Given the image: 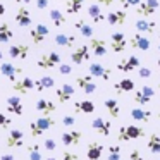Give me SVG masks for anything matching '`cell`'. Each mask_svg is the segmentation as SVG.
I'll use <instances>...</instances> for the list:
<instances>
[{"instance_id":"obj_1","label":"cell","mask_w":160,"mask_h":160,"mask_svg":"<svg viewBox=\"0 0 160 160\" xmlns=\"http://www.w3.org/2000/svg\"><path fill=\"white\" fill-rule=\"evenodd\" d=\"M55 124H57V121H55L53 115H42V117L31 121L29 122V132H31V138H40V136H43L48 129H52Z\"/></svg>"},{"instance_id":"obj_2","label":"cell","mask_w":160,"mask_h":160,"mask_svg":"<svg viewBox=\"0 0 160 160\" xmlns=\"http://www.w3.org/2000/svg\"><path fill=\"white\" fill-rule=\"evenodd\" d=\"M145 136V129L139 126H121L117 132L119 141H131V139H139Z\"/></svg>"},{"instance_id":"obj_3","label":"cell","mask_w":160,"mask_h":160,"mask_svg":"<svg viewBox=\"0 0 160 160\" xmlns=\"http://www.w3.org/2000/svg\"><path fill=\"white\" fill-rule=\"evenodd\" d=\"M60 64V55L57 52H47L43 53V55H40V59L36 60V66L40 67V69H53V67H57Z\"/></svg>"},{"instance_id":"obj_4","label":"cell","mask_w":160,"mask_h":160,"mask_svg":"<svg viewBox=\"0 0 160 160\" xmlns=\"http://www.w3.org/2000/svg\"><path fill=\"white\" fill-rule=\"evenodd\" d=\"M48 35H50V29H48V26L43 24V22H38V24L33 26V29L29 31V38H31L33 45H42V43L48 38Z\"/></svg>"},{"instance_id":"obj_5","label":"cell","mask_w":160,"mask_h":160,"mask_svg":"<svg viewBox=\"0 0 160 160\" xmlns=\"http://www.w3.org/2000/svg\"><path fill=\"white\" fill-rule=\"evenodd\" d=\"M157 9H158V0H141V4L136 7V14L148 19L157 12Z\"/></svg>"},{"instance_id":"obj_6","label":"cell","mask_w":160,"mask_h":160,"mask_svg":"<svg viewBox=\"0 0 160 160\" xmlns=\"http://www.w3.org/2000/svg\"><path fill=\"white\" fill-rule=\"evenodd\" d=\"M0 72L4 74V78H7L11 83H16L19 79V76L22 74V69L12 62H2L0 64Z\"/></svg>"},{"instance_id":"obj_7","label":"cell","mask_w":160,"mask_h":160,"mask_svg":"<svg viewBox=\"0 0 160 160\" xmlns=\"http://www.w3.org/2000/svg\"><path fill=\"white\" fill-rule=\"evenodd\" d=\"M7 53L12 60H26L29 57V47L26 43H16L7 48Z\"/></svg>"},{"instance_id":"obj_8","label":"cell","mask_w":160,"mask_h":160,"mask_svg":"<svg viewBox=\"0 0 160 160\" xmlns=\"http://www.w3.org/2000/svg\"><path fill=\"white\" fill-rule=\"evenodd\" d=\"M35 88V81L31 79V78L24 76V78H19L16 83H12V90H14V93L18 95H28L29 91Z\"/></svg>"},{"instance_id":"obj_9","label":"cell","mask_w":160,"mask_h":160,"mask_svg":"<svg viewBox=\"0 0 160 160\" xmlns=\"http://www.w3.org/2000/svg\"><path fill=\"white\" fill-rule=\"evenodd\" d=\"M24 145V132L21 129H11L5 138V146L7 148H21Z\"/></svg>"},{"instance_id":"obj_10","label":"cell","mask_w":160,"mask_h":160,"mask_svg":"<svg viewBox=\"0 0 160 160\" xmlns=\"http://www.w3.org/2000/svg\"><path fill=\"white\" fill-rule=\"evenodd\" d=\"M129 47H132V48H136V50H141V52H146V50H150V47H152V42H150V38L146 35L134 33V35L129 38Z\"/></svg>"},{"instance_id":"obj_11","label":"cell","mask_w":160,"mask_h":160,"mask_svg":"<svg viewBox=\"0 0 160 160\" xmlns=\"http://www.w3.org/2000/svg\"><path fill=\"white\" fill-rule=\"evenodd\" d=\"M83 139V132L78 129H71V131H64L60 134V141L64 146H78Z\"/></svg>"},{"instance_id":"obj_12","label":"cell","mask_w":160,"mask_h":160,"mask_svg":"<svg viewBox=\"0 0 160 160\" xmlns=\"http://www.w3.org/2000/svg\"><path fill=\"white\" fill-rule=\"evenodd\" d=\"M90 59H91V53H90L88 45H79L71 52V60H72L76 66H81L83 62H86V60H90Z\"/></svg>"},{"instance_id":"obj_13","label":"cell","mask_w":160,"mask_h":160,"mask_svg":"<svg viewBox=\"0 0 160 160\" xmlns=\"http://www.w3.org/2000/svg\"><path fill=\"white\" fill-rule=\"evenodd\" d=\"M128 47V40H126V35L121 31H115L110 35V48L112 52L115 53H122Z\"/></svg>"},{"instance_id":"obj_14","label":"cell","mask_w":160,"mask_h":160,"mask_svg":"<svg viewBox=\"0 0 160 160\" xmlns=\"http://www.w3.org/2000/svg\"><path fill=\"white\" fill-rule=\"evenodd\" d=\"M88 71H90L91 78H100V79H103V81H108L110 79V74H112V71L100 62H91L90 67H88Z\"/></svg>"},{"instance_id":"obj_15","label":"cell","mask_w":160,"mask_h":160,"mask_svg":"<svg viewBox=\"0 0 160 160\" xmlns=\"http://www.w3.org/2000/svg\"><path fill=\"white\" fill-rule=\"evenodd\" d=\"M14 21L18 22L19 28H29V26L33 24V18H31L29 9L24 7V5H21V7L18 9V12H16V16H14Z\"/></svg>"},{"instance_id":"obj_16","label":"cell","mask_w":160,"mask_h":160,"mask_svg":"<svg viewBox=\"0 0 160 160\" xmlns=\"http://www.w3.org/2000/svg\"><path fill=\"white\" fill-rule=\"evenodd\" d=\"M5 110L12 115H22L24 114V107H22V102L18 95H12L5 100Z\"/></svg>"},{"instance_id":"obj_17","label":"cell","mask_w":160,"mask_h":160,"mask_svg":"<svg viewBox=\"0 0 160 160\" xmlns=\"http://www.w3.org/2000/svg\"><path fill=\"white\" fill-rule=\"evenodd\" d=\"M141 67V60L138 59L136 55H131V57H128V59H124V60H121V62L117 64V71H121V72H132V71H136V69H139Z\"/></svg>"},{"instance_id":"obj_18","label":"cell","mask_w":160,"mask_h":160,"mask_svg":"<svg viewBox=\"0 0 160 160\" xmlns=\"http://www.w3.org/2000/svg\"><path fill=\"white\" fill-rule=\"evenodd\" d=\"M153 95H155V90H153V88H150V86H141V88H139V90L134 93L132 100H134L138 105H148Z\"/></svg>"},{"instance_id":"obj_19","label":"cell","mask_w":160,"mask_h":160,"mask_svg":"<svg viewBox=\"0 0 160 160\" xmlns=\"http://www.w3.org/2000/svg\"><path fill=\"white\" fill-rule=\"evenodd\" d=\"M76 84H78V86H79L86 95H91V93H95V91H97V84H95L93 78H91L90 74L78 76V78H76Z\"/></svg>"},{"instance_id":"obj_20","label":"cell","mask_w":160,"mask_h":160,"mask_svg":"<svg viewBox=\"0 0 160 160\" xmlns=\"http://www.w3.org/2000/svg\"><path fill=\"white\" fill-rule=\"evenodd\" d=\"M91 128L102 136H110L112 124H110V121H107V119H103V117H95L93 121H91Z\"/></svg>"},{"instance_id":"obj_21","label":"cell","mask_w":160,"mask_h":160,"mask_svg":"<svg viewBox=\"0 0 160 160\" xmlns=\"http://www.w3.org/2000/svg\"><path fill=\"white\" fill-rule=\"evenodd\" d=\"M36 112L42 115H53L57 112V105L53 103L52 100H45V98H40L35 105Z\"/></svg>"},{"instance_id":"obj_22","label":"cell","mask_w":160,"mask_h":160,"mask_svg":"<svg viewBox=\"0 0 160 160\" xmlns=\"http://www.w3.org/2000/svg\"><path fill=\"white\" fill-rule=\"evenodd\" d=\"M74 93H76V88H74L72 84H62L60 88L55 90V97H57V100H59L60 103L69 102L71 98L74 97Z\"/></svg>"},{"instance_id":"obj_23","label":"cell","mask_w":160,"mask_h":160,"mask_svg":"<svg viewBox=\"0 0 160 160\" xmlns=\"http://www.w3.org/2000/svg\"><path fill=\"white\" fill-rule=\"evenodd\" d=\"M88 48L93 52L95 57H105L107 55V43H105L102 38H91Z\"/></svg>"},{"instance_id":"obj_24","label":"cell","mask_w":160,"mask_h":160,"mask_svg":"<svg viewBox=\"0 0 160 160\" xmlns=\"http://www.w3.org/2000/svg\"><path fill=\"white\" fill-rule=\"evenodd\" d=\"M134 28L138 33H141V35H145V33H155L157 31V22L152 21V19H138V21L134 22Z\"/></svg>"},{"instance_id":"obj_25","label":"cell","mask_w":160,"mask_h":160,"mask_svg":"<svg viewBox=\"0 0 160 160\" xmlns=\"http://www.w3.org/2000/svg\"><path fill=\"white\" fill-rule=\"evenodd\" d=\"M53 42H55V45L62 47V48H72L74 43H76V36L69 35V33H57Z\"/></svg>"},{"instance_id":"obj_26","label":"cell","mask_w":160,"mask_h":160,"mask_svg":"<svg viewBox=\"0 0 160 160\" xmlns=\"http://www.w3.org/2000/svg\"><path fill=\"white\" fill-rule=\"evenodd\" d=\"M102 153H103V145L98 141H91L86 146V157L88 160H100Z\"/></svg>"},{"instance_id":"obj_27","label":"cell","mask_w":160,"mask_h":160,"mask_svg":"<svg viewBox=\"0 0 160 160\" xmlns=\"http://www.w3.org/2000/svg\"><path fill=\"white\" fill-rule=\"evenodd\" d=\"M126 18H128V14H126V11H112L108 12L107 16H105V19H107V22L110 26H121L126 22Z\"/></svg>"},{"instance_id":"obj_28","label":"cell","mask_w":160,"mask_h":160,"mask_svg":"<svg viewBox=\"0 0 160 160\" xmlns=\"http://www.w3.org/2000/svg\"><path fill=\"white\" fill-rule=\"evenodd\" d=\"M95 103L90 100H79L74 102V114H93Z\"/></svg>"},{"instance_id":"obj_29","label":"cell","mask_w":160,"mask_h":160,"mask_svg":"<svg viewBox=\"0 0 160 160\" xmlns=\"http://www.w3.org/2000/svg\"><path fill=\"white\" fill-rule=\"evenodd\" d=\"M105 108H107L108 115H110L112 119H117L119 115H121V105H119V102L115 100V98H107V100L103 102Z\"/></svg>"},{"instance_id":"obj_30","label":"cell","mask_w":160,"mask_h":160,"mask_svg":"<svg viewBox=\"0 0 160 160\" xmlns=\"http://www.w3.org/2000/svg\"><path fill=\"white\" fill-rule=\"evenodd\" d=\"M88 16H90V19L95 22V24H98V22H102L105 19V14L102 12V7L98 4L88 5Z\"/></svg>"},{"instance_id":"obj_31","label":"cell","mask_w":160,"mask_h":160,"mask_svg":"<svg viewBox=\"0 0 160 160\" xmlns=\"http://www.w3.org/2000/svg\"><path fill=\"white\" fill-rule=\"evenodd\" d=\"M55 86V81H53L52 76H42L35 81V90L36 91H45V90H50V88Z\"/></svg>"},{"instance_id":"obj_32","label":"cell","mask_w":160,"mask_h":160,"mask_svg":"<svg viewBox=\"0 0 160 160\" xmlns=\"http://www.w3.org/2000/svg\"><path fill=\"white\" fill-rule=\"evenodd\" d=\"M114 90H115V93H129V91H132L134 90V81L132 79H129V78H124V79H121L119 83H115L114 84Z\"/></svg>"},{"instance_id":"obj_33","label":"cell","mask_w":160,"mask_h":160,"mask_svg":"<svg viewBox=\"0 0 160 160\" xmlns=\"http://www.w3.org/2000/svg\"><path fill=\"white\" fill-rule=\"evenodd\" d=\"M74 28H76L78 31L84 36V38H93V33H95L93 28H91V26L88 24L84 19H78V21L74 22Z\"/></svg>"},{"instance_id":"obj_34","label":"cell","mask_w":160,"mask_h":160,"mask_svg":"<svg viewBox=\"0 0 160 160\" xmlns=\"http://www.w3.org/2000/svg\"><path fill=\"white\" fill-rule=\"evenodd\" d=\"M14 38V31L9 26V22H0V43H9L11 40Z\"/></svg>"},{"instance_id":"obj_35","label":"cell","mask_w":160,"mask_h":160,"mask_svg":"<svg viewBox=\"0 0 160 160\" xmlns=\"http://www.w3.org/2000/svg\"><path fill=\"white\" fill-rule=\"evenodd\" d=\"M131 117L134 119V121H139V122H148L150 119H152V112L150 110H145V108H132L131 110Z\"/></svg>"},{"instance_id":"obj_36","label":"cell","mask_w":160,"mask_h":160,"mask_svg":"<svg viewBox=\"0 0 160 160\" xmlns=\"http://www.w3.org/2000/svg\"><path fill=\"white\" fill-rule=\"evenodd\" d=\"M146 148L153 153V155H160V136L157 132H152L146 143Z\"/></svg>"},{"instance_id":"obj_37","label":"cell","mask_w":160,"mask_h":160,"mask_svg":"<svg viewBox=\"0 0 160 160\" xmlns=\"http://www.w3.org/2000/svg\"><path fill=\"white\" fill-rule=\"evenodd\" d=\"M50 19H52V24L55 28H60L62 24H66V16L60 12V9H50Z\"/></svg>"},{"instance_id":"obj_38","label":"cell","mask_w":160,"mask_h":160,"mask_svg":"<svg viewBox=\"0 0 160 160\" xmlns=\"http://www.w3.org/2000/svg\"><path fill=\"white\" fill-rule=\"evenodd\" d=\"M83 5H84V0H67L66 2V12L71 16H74L83 9Z\"/></svg>"},{"instance_id":"obj_39","label":"cell","mask_w":160,"mask_h":160,"mask_svg":"<svg viewBox=\"0 0 160 160\" xmlns=\"http://www.w3.org/2000/svg\"><path fill=\"white\" fill-rule=\"evenodd\" d=\"M28 157H29V160H42L43 158L40 143H31L28 146Z\"/></svg>"},{"instance_id":"obj_40","label":"cell","mask_w":160,"mask_h":160,"mask_svg":"<svg viewBox=\"0 0 160 160\" xmlns=\"http://www.w3.org/2000/svg\"><path fill=\"white\" fill-rule=\"evenodd\" d=\"M108 160H122V153H121V146L119 145H110L108 146Z\"/></svg>"},{"instance_id":"obj_41","label":"cell","mask_w":160,"mask_h":160,"mask_svg":"<svg viewBox=\"0 0 160 160\" xmlns=\"http://www.w3.org/2000/svg\"><path fill=\"white\" fill-rule=\"evenodd\" d=\"M57 71H59V74H62V76H69V74H72V66L67 62H60L59 66H57Z\"/></svg>"},{"instance_id":"obj_42","label":"cell","mask_w":160,"mask_h":160,"mask_svg":"<svg viewBox=\"0 0 160 160\" xmlns=\"http://www.w3.org/2000/svg\"><path fill=\"white\" fill-rule=\"evenodd\" d=\"M60 124H62L64 128H74V124H76V117H74V115H62Z\"/></svg>"},{"instance_id":"obj_43","label":"cell","mask_w":160,"mask_h":160,"mask_svg":"<svg viewBox=\"0 0 160 160\" xmlns=\"http://www.w3.org/2000/svg\"><path fill=\"white\" fill-rule=\"evenodd\" d=\"M43 148H45L47 152H53V150L57 148V143H55V139H52V138H47L45 141H43Z\"/></svg>"},{"instance_id":"obj_44","label":"cell","mask_w":160,"mask_h":160,"mask_svg":"<svg viewBox=\"0 0 160 160\" xmlns=\"http://www.w3.org/2000/svg\"><path fill=\"white\" fill-rule=\"evenodd\" d=\"M141 4V0H121V5L124 9H129V7H138Z\"/></svg>"},{"instance_id":"obj_45","label":"cell","mask_w":160,"mask_h":160,"mask_svg":"<svg viewBox=\"0 0 160 160\" xmlns=\"http://www.w3.org/2000/svg\"><path fill=\"white\" fill-rule=\"evenodd\" d=\"M11 124H12V119L0 112V128H9Z\"/></svg>"},{"instance_id":"obj_46","label":"cell","mask_w":160,"mask_h":160,"mask_svg":"<svg viewBox=\"0 0 160 160\" xmlns=\"http://www.w3.org/2000/svg\"><path fill=\"white\" fill-rule=\"evenodd\" d=\"M138 74H139V78H143V79H148V78L152 76V71H150L148 67H139Z\"/></svg>"},{"instance_id":"obj_47","label":"cell","mask_w":160,"mask_h":160,"mask_svg":"<svg viewBox=\"0 0 160 160\" xmlns=\"http://www.w3.org/2000/svg\"><path fill=\"white\" fill-rule=\"evenodd\" d=\"M128 160H145V158H143V155L139 153V150H132V152L129 153V158Z\"/></svg>"},{"instance_id":"obj_48","label":"cell","mask_w":160,"mask_h":160,"mask_svg":"<svg viewBox=\"0 0 160 160\" xmlns=\"http://www.w3.org/2000/svg\"><path fill=\"white\" fill-rule=\"evenodd\" d=\"M50 0H36V9L38 11H45L47 7H48Z\"/></svg>"},{"instance_id":"obj_49","label":"cell","mask_w":160,"mask_h":160,"mask_svg":"<svg viewBox=\"0 0 160 160\" xmlns=\"http://www.w3.org/2000/svg\"><path fill=\"white\" fill-rule=\"evenodd\" d=\"M62 160H79V158H78V155L72 153V152H64L62 153Z\"/></svg>"},{"instance_id":"obj_50","label":"cell","mask_w":160,"mask_h":160,"mask_svg":"<svg viewBox=\"0 0 160 160\" xmlns=\"http://www.w3.org/2000/svg\"><path fill=\"white\" fill-rule=\"evenodd\" d=\"M98 5H105V7H108V5H112L115 2V0H95Z\"/></svg>"},{"instance_id":"obj_51","label":"cell","mask_w":160,"mask_h":160,"mask_svg":"<svg viewBox=\"0 0 160 160\" xmlns=\"http://www.w3.org/2000/svg\"><path fill=\"white\" fill-rule=\"evenodd\" d=\"M0 160H16V157L11 155V153H4V155L0 157Z\"/></svg>"},{"instance_id":"obj_52","label":"cell","mask_w":160,"mask_h":160,"mask_svg":"<svg viewBox=\"0 0 160 160\" xmlns=\"http://www.w3.org/2000/svg\"><path fill=\"white\" fill-rule=\"evenodd\" d=\"M14 2H16V4H19V7H21V5H24V7H26L28 4H31L33 0H14Z\"/></svg>"},{"instance_id":"obj_53","label":"cell","mask_w":160,"mask_h":160,"mask_svg":"<svg viewBox=\"0 0 160 160\" xmlns=\"http://www.w3.org/2000/svg\"><path fill=\"white\" fill-rule=\"evenodd\" d=\"M4 14H5V5L2 4V2H0V18H2Z\"/></svg>"},{"instance_id":"obj_54","label":"cell","mask_w":160,"mask_h":160,"mask_svg":"<svg viewBox=\"0 0 160 160\" xmlns=\"http://www.w3.org/2000/svg\"><path fill=\"white\" fill-rule=\"evenodd\" d=\"M157 69H158V72H160V59L157 60Z\"/></svg>"},{"instance_id":"obj_55","label":"cell","mask_w":160,"mask_h":160,"mask_svg":"<svg viewBox=\"0 0 160 160\" xmlns=\"http://www.w3.org/2000/svg\"><path fill=\"white\" fill-rule=\"evenodd\" d=\"M4 59V52H2V50H0V60Z\"/></svg>"},{"instance_id":"obj_56","label":"cell","mask_w":160,"mask_h":160,"mask_svg":"<svg viewBox=\"0 0 160 160\" xmlns=\"http://www.w3.org/2000/svg\"><path fill=\"white\" fill-rule=\"evenodd\" d=\"M47 160H59V158H55V157H48Z\"/></svg>"},{"instance_id":"obj_57","label":"cell","mask_w":160,"mask_h":160,"mask_svg":"<svg viewBox=\"0 0 160 160\" xmlns=\"http://www.w3.org/2000/svg\"><path fill=\"white\" fill-rule=\"evenodd\" d=\"M158 50H160V35H158Z\"/></svg>"},{"instance_id":"obj_58","label":"cell","mask_w":160,"mask_h":160,"mask_svg":"<svg viewBox=\"0 0 160 160\" xmlns=\"http://www.w3.org/2000/svg\"><path fill=\"white\" fill-rule=\"evenodd\" d=\"M158 93H160V84H158Z\"/></svg>"},{"instance_id":"obj_59","label":"cell","mask_w":160,"mask_h":160,"mask_svg":"<svg viewBox=\"0 0 160 160\" xmlns=\"http://www.w3.org/2000/svg\"><path fill=\"white\" fill-rule=\"evenodd\" d=\"M158 119H160V114H158Z\"/></svg>"}]
</instances>
